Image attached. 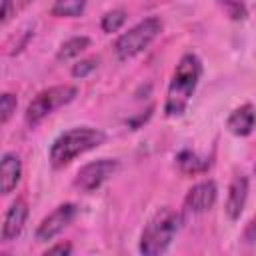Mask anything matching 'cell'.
Returning a JSON list of instances; mask_svg holds the SVG:
<instances>
[{
    "instance_id": "6da1fadb",
    "label": "cell",
    "mask_w": 256,
    "mask_h": 256,
    "mask_svg": "<svg viewBox=\"0 0 256 256\" xmlns=\"http://www.w3.org/2000/svg\"><path fill=\"white\" fill-rule=\"evenodd\" d=\"M202 76V62L196 54H184L180 62L176 64V70L172 74V80L168 84L166 102H164V114L174 118L182 116L190 104V98L198 86V80Z\"/></svg>"
},
{
    "instance_id": "7a4b0ae2",
    "label": "cell",
    "mask_w": 256,
    "mask_h": 256,
    "mask_svg": "<svg viewBox=\"0 0 256 256\" xmlns=\"http://www.w3.org/2000/svg\"><path fill=\"white\" fill-rule=\"evenodd\" d=\"M106 134L100 128H90V126H78L62 132L50 146L48 158L54 168H64L68 166L74 158L98 148L104 144Z\"/></svg>"
},
{
    "instance_id": "3957f363",
    "label": "cell",
    "mask_w": 256,
    "mask_h": 256,
    "mask_svg": "<svg viewBox=\"0 0 256 256\" xmlns=\"http://www.w3.org/2000/svg\"><path fill=\"white\" fill-rule=\"evenodd\" d=\"M180 222H182V216L178 212H174L172 208L158 210L142 230L140 252L146 254V256L162 254L170 246L172 238L176 236V232L180 228Z\"/></svg>"
},
{
    "instance_id": "277c9868",
    "label": "cell",
    "mask_w": 256,
    "mask_h": 256,
    "mask_svg": "<svg viewBox=\"0 0 256 256\" xmlns=\"http://www.w3.org/2000/svg\"><path fill=\"white\" fill-rule=\"evenodd\" d=\"M160 32H162V20L156 16H150V18L138 22L136 26H132L122 36H118V40L114 42V52L120 60H128V58L140 54L142 50H146L156 40V36Z\"/></svg>"
},
{
    "instance_id": "5b68a950",
    "label": "cell",
    "mask_w": 256,
    "mask_h": 256,
    "mask_svg": "<svg viewBox=\"0 0 256 256\" xmlns=\"http://www.w3.org/2000/svg\"><path fill=\"white\" fill-rule=\"evenodd\" d=\"M76 94H78L76 86H70V84H58V86H50V88L38 92L26 108V122L30 126L40 124L56 108L70 104L76 98Z\"/></svg>"
},
{
    "instance_id": "8992f818",
    "label": "cell",
    "mask_w": 256,
    "mask_h": 256,
    "mask_svg": "<svg viewBox=\"0 0 256 256\" xmlns=\"http://www.w3.org/2000/svg\"><path fill=\"white\" fill-rule=\"evenodd\" d=\"M118 168H120L118 160H110V158H100V160L88 162L78 170V174L74 178V186L82 192H94L110 176H114Z\"/></svg>"
},
{
    "instance_id": "52a82bcc",
    "label": "cell",
    "mask_w": 256,
    "mask_h": 256,
    "mask_svg": "<svg viewBox=\"0 0 256 256\" xmlns=\"http://www.w3.org/2000/svg\"><path fill=\"white\" fill-rule=\"evenodd\" d=\"M78 214V208L76 204L72 202H66V204H60L54 212H50L36 228V240L38 242H48L52 240L54 236H58L66 226L72 224V220L76 218Z\"/></svg>"
},
{
    "instance_id": "ba28073f",
    "label": "cell",
    "mask_w": 256,
    "mask_h": 256,
    "mask_svg": "<svg viewBox=\"0 0 256 256\" xmlns=\"http://www.w3.org/2000/svg\"><path fill=\"white\" fill-rule=\"evenodd\" d=\"M216 196H218V188H216V184L212 180L198 182L188 190V194L184 198V210L190 212V214L206 212V210H210L214 206Z\"/></svg>"
},
{
    "instance_id": "9c48e42d",
    "label": "cell",
    "mask_w": 256,
    "mask_h": 256,
    "mask_svg": "<svg viewBox=\"0 0 256 256\" xmlns=\"http://www.w3.org/2000/svg\"><path fill=\"white\" fill-rule=\"evenodd\" d=\"M246 200H248V178L244 174H238L232 178V182L228 186V196H226V204H224V210L230 220L240 218V214L244 212Z\"/></svg>"
},
{
    "instance_id": "30bf717a",
    "label": "cell",
    "mask_w": 256,
    "mask_h": 256,
    "mask_svg": "<svg viewBox=\"0 0 256 256\" xmlns=\"http://www.w3.org/2000/svg\"><path fill=\"white\" fill-rule=\"evenodd\" d=\"M28 218V206L24 200H14L10 204V208L4 214V222H2V242H10L16 240L26 224Z\"/></svg>"
},
{
    "instance_id": "8fae6325",
    "label": "cell",
    "mask_w": 256,
    "mask_h": 256,
    "mask_svg": "<svg viewBox=\"0 0 256 256\" xmlns=\"http://www.w3.org/2000/svg\"><path fill=\"white\" fill-rule=\"evenodd\" d=\"M254 124H256V110L252 104L238 106L236 110L230 112V116L226 120V128L234 136H248L254 130Z\"/></svg>"
},
{
    "instance_id": "7c38bea8",
    "label": "cell",
    "mask_w": 256,
    "mask_h": 256,
    "mask_svg": "<svg viewBox=\"0 0 256 256\" xmlns=\"http://www.w3.org/2000/svg\"><path fill=\"white\" fill-rule=\"evenodd\" d=\"M22 176V164L20 158L12 152H4L0 160V182H2V194H10Z\"/></svg>"
},
{
    "instance_id": "4fadbf2b",
    "label": "cell",
    "mask_w": 256,
    "mask_h": 256,
    "mask_svg": "<svg viewBox=\"0 0 256 256\" xmlns=\"http://www.w3.org/2000/svg\"><path fill=\"white\" fill-rule=\"evenodd\" d=\"M88 46H90V38H88V36H72V38H68V40L58 48L56 60H58V62H66V60H70V58H76V56H80V52H84Z\"/></svg>"
},
{
    "instance_id": "5bb4252c",
    "label": "cell",
    "mask_w": 256,
    "mask_h": 256,
    "mask_svg": "<svg viewBox=\"0 0 256 256\" xmlns=\"http://www.w3.org/2000/svg\"><path fill=\"white\" fill-rule=\"evenodd\" d=\"M176 160H178V166L184 174H198V172H204L210 166V162L206 158H200L198 154H194L190 150L180 152Z\"/></svg>"
},
{
    "instance_id": "9a60e30c",
    "label": "cell",
    "mask_w": 256,
    "mask_h": 256,
    "mask_svg": "<svg viewBox=\"0 0 256 256\" xmlns=\"http://www.w3.org/2000/svg\"><path fill=\"white\" fill-rule=\"evenodd\" d=\"M86 0H54L52 4V16L58 18H76L84 12Z\"/></svg>"
},
{
    "instance_id": "2e32d148",
    "label": "cell",
    "mask_w": 256,
    "mask_h": 256,
    "mask_svg": "<svg viewBox=\"0 0 256 256\" xmlns=\"http://www.w3.org/2000/svg\"><path fill=\"white\" fill-rule=\"evenodd\" d=\"M124 22H126V12L124 10H110L102 16L100 26L106 34H112V32H118L124 26Z\"/></svg>"
},
{
    "instance_id": "e0dca14e",
    "label": "cell",
    "mask_w": 256,
    "mask_h": 256,
    "mask_svg": "<svg viewBox=\"0 0 256 256\" xmlns=\"http://www.w3.org/2000/svg\"><path fill=\"white\" fill-rule=\"evenodd\" d=\"M218 4L222 6V10L230 20H244L248 16L246 0H218Z\"/></svg>"
},
{
    "instance_id": "ac0fdd59",
    "label": "cell",
    "mask_w": 256,
    "mask_h": 256,
    "mask_svg": "<svg viewBox=\"0 0 256 256\" xmlns=\"http://www.w3.org/2000/svg\"><path fill=\"white\" fill-rule=\"evenodd\" d=\"M16 106H18V98L10 92H4L0 98V122L2 124H6L10 120V116L16 112Z\"/></svg>"
},
{
    "instance_id": "d6986e66",
    "label": "cell",
    "mask_w": 256,
    "mask_h": 256,
    "mask_svg": "<svg viewBox=\"0 0 256 256\" xmlns=\"http://www.w3.org/2000/svg\"><path fill=\"white\" fill-rule=\"evenodd\" d=\"M96 68H98V58H86V60H80L72 66V76L74 78H86Z\"/></svg>"
},
{
    "instance_id": "ffe728a7",
    "label": "cell",
    "mask_w": 256,
    "mask_h": 256,
    "mask_svg": "<svg viewBox=\"0 0 256 256\" xmlns=\"http://www.w3.org/2000/svg\"><path fill=\"white\" fill-rule=\"evenodd\" d=\"M242 240L246 244H256V216L246 224V228L242 232Z\"/></svg>"
},
{
    "instance_id": "44dd1931",
    "label": "cell",
    "mask_w": 256,
    "mask_h": 256,
    "mask_svg": "<svg viewBox=\"0 0 256 256\" xmlns=\"http://www.w3.org/2000/svg\"><path fill=\"white\" fill-rule=\"evenodd\" d=\"M70 252H72V246L66 244V242L54 244V246H50V248L46 250V254H62V256H66V254H70Z\"/></svg>"
},
{
    "instance_id": "7402d4cb",
    "label": "cell",
    "mask_w": 256,
    "mask_h": 256,
    "mask_svg": "<svg viewBox=\"0 0 256 256\" xmlns=\"http://www.w3.org/2000/svg\"><path fill=\"white\" fill-rule=\"evenodd\" d=\"M12 14V0H2V22L6 24Z\"/></svg>"
},
{
    "instance_id": "603a6c76",
    "label": "cell",
    "mask_w": 256,
    "mask_h": 256,
    "mask_svg": "<svg viewBox=\"0 0 256 256\" xmlns=\"http://www.w3.org/2000/svg\"><path fill=\"white\" fill-rule=\"evenodd\" d=\"M28 2H30V0H20V4H22V6H26Z\"/></svg>"
},
{
    "instance_id": "cb8c5ba5",
    "label": "cell",
    "mask_w": 256,
    "mask_h": 256,
    "mask_svg": "<svg viewBox=\"0 0 256 256\" xmlns=\"http://www.w3.org/2000/svg\"><path fill=\"white\" fill-rule=\"evenodd\" d=\"M254 172H256V164H254Z\"/></svg>"
}]
</instances>
